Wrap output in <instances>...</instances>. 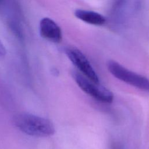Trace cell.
I'll return each mask as SVG.
<instances>
[{
    "label": "cell",
    "mask_w": 149,
    "mask_h": 149,
    "mask_svg": "<svg viewBox=\"0 0 149 149\" xmlns=\"http://www.w3.org/2000/svg\"><path fill=\"white\" fill-rule=\"evenodd\" d=\"M6 54V49L3 43L0 40V58L3 57Z\"/></svg>",
    "instance_id": "cell-8"
},
{
    "label": "cell",
    "mask_w": 149,
    "mask_h": 149,
    "mask_svg": "<svg viewBox=\"0 0 149 149\" xmlns=\"http://www.w3.org/2000/svg\"><path fill=\"white\" fill-rule=\"evenodd\" d=\"M74 15L79 19L93 25H102L106 22L105 18L102 15L91 10L77 9L74 12Z\"/></svg>",
    "instance_id": "cell-6"
},
{
    "label": "cell",
    "mask_w": 149,
    "mask_h": 149,
    "mask_svg": "<svg viewBox=\"0 0 149 149\" xmlns=\"http://www.w3.org/2000/svg\"><path fill=\"white\" fill-rule=\"evenodd\" d=\"M126 0H112L109 12L111 14H114L120 9L125 5Z\"/></svg>",
    "instance_id": "cell-7"
},
{
    "label": "cell",
    "mask_w": 149,
    "mask_h": 149,
    "mask_svg": "<svg viewBox=\"0 0 149 149\" xmlns=\"http://www.w3.org/2000/svg\"><path fill=\"white\" fill-rule=\"evenodd\" d=\"M107 66L109 72L118 79L141 90L149 93V79L146 77L126 69L113 60L108 61Z\"/></svg>",
    "instance_id": "cell-2"
},
{
    "label": "cell",
    "mask_w": 149,
    "mask_h": 149,
    "mask_svg": "<svg viewBox=\"0 0 149 149\" xmlns=\"http://www.w3.org/2000/svg\"><path fill=\"white\" fill-rule=\"evenodd\" d=\"M15 125L24 133L35 137H48L54 134L51 121L33 114L20 113L13 118Z\"/></svg>",
    "instance_id": "cell-1"
},
{
    "label": "cell",
    "mask_w": 149,
    "mask_h": 149,
    "mask_svg": "<svg viewBox=\"0 0 149 149\" xmlns=\"http://www.w3.org/2000/svg\"><path fill=\"white\" fill-rule=\"evenodd\" d=\"M65 53L70 61L81 72L83 75L94 83H100L98 75L81 51L75 47H67L65 49Z\"/></svg>",
    "instance_id": "cell-4"
},
{
    "label": "cell",
    "mask_w": 149,
    "mask_h": 149,
    "mask_svg": "<svg viewBox=\"0 0 149 149\" xmlns=\"http://www.w3.org/2000/svg\"><path fill=\"white\" fill-rule=\"evenodd\" d=\"M111 149H122V148L119 146V145H118L116 143H114L112 145Z\"/></svg>",
    "instance_id": "cell-9"
},
{
    "label": "cell",
    "mask_w": 149,
    "mask_h": 149,
    "mask_svg": "<svg viewBox=\"0 0 149 149\" xmlns=\"http://www.w3.org/2000/svg\"><path fill=\"white\" fill-rule=\"evenodd\" d=\"M72 74L76 84L86 94L104 103H111L113 101V94L100 83L92 81L76 71H73Z\"/></svg>",
    "instance_id": "cell-3"
},
{
    "label": "cell",
    "mask_w": 149,
    "mask_h": 149,
    "mask_svg": "<svg viewBox=\"0 0 149 149\" xmlns=\"http://www.w3.org/2000/svg\"><path fill=\"white\" fill-rule=\"evenodd\" d=\"M40 34L45 40L52 42L61 41L62 35L60 27L49 17L42 18L40 22Z\"/></svg>",
    "instance_id": "cell-5"
}]
</instances>
